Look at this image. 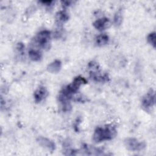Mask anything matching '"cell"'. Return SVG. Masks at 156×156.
Masks as SVG:
<instances>
[{
  "label": "cell",
  "instance_id": "cell-10",
  "mask_svg": "<svg viewBox=\"0 0 156 156\" xmlns=\"http://www.w3.org/2000/svg\"><path fill=\"white\" fill-rule=\"evenodd\" d=\"M68 19H69V15L64 10H61L58 12L55 16L56 22L59 25H61L63 23L66 22L68 20Z\"/></svg>",
  "mask_w": 156,
  "mask_h": 156
},
{
  "label": "cell",
  "instance_id": "cell-14",
  "mask_svg": "<svg viewBox=\"0 0 156 156\" xmlns=\"http://www.w3.org/2000/svg\"><path fill=\"white\" fill-rule=\"evenodd\" d=\"M155 38H156V36H155V32H151L150 33L147 37V42L151 45L152 46V47L154 48H155Z\"/></svg>",
  "mask_w": 156,
  "mask_h": 156
},
{
  "label": "cell",
  "instance_id": "cell-9",
  "mask_svg": "<svg viewBox=\"0 0 156 156\" xmlns=\"http://www.w3.org/2000/svg\"><path fill=\"white\" fill-rule=\"evenodd\" d=\"M62 68V62L60 60H55L47 66V70L51 73H57Z\"/></svg>",
  "mask_w": 156,
  "mask_h": 156
},
{
  "label": "cell",
  "instance_id": "cell-2",
  "mask_svg": "<svg viewBox=\"0 0 156 156\" xmlns=\"http://www.w3.org/2000/svg\"><path fill=\"white\" fill-rule=\"evenodd\" d=\"M51 32L48 30L39 32L35 37V41L39 47L43 49H49L51 45Z\"/></svg>",
  "mask_w": 156,
  "mask_h": 156
},
{
  "label": "cell",
  "instance_id": "cell-6",
  "mask_svg": "<svg viewBox=\"0 0 156 156\" xmlns=\"http://www.w3.org/2000/svg\"><path fill=\"white\" fill-rule=\"evenodd\" d=\"M37 141L41 147L48 149L51 152H52L55 149L56 147L54 142L46 137L39 136L37 138Z\"/></svg>",
  "mask_w": 156,
  "mask_h": 156
},
{
  "label": "cell",
  "instance_id": "cell-4",
  "mask_svg": "<svg viewBox=\"0 0 156 156\" xmlns=\"http://www.w3.org/2000/svg\"><path fill=\"white\" fill-rule=\"evenodd\" d=\"M155 92L152 89H151L143 98L141 104L143 108L145 110H149L155 104Z\"/></svg>",
  "mask_w": 156,
  "mask_h": 156
},
{
  "label": "cell",
  "instance_id": "cell-16",
  "mask_svg": "<svg viewBox=\"0 0 156 156\" xmlns=\"http://www.w3.org/2000/svg\"><path fill=\"white\" fill-rule=\"evenodd\" d=\"M41 3H43V4H44L45 5H46V6H48V7H49V6H51V5H51V4L53 2V1H41Z\"/></svg>",
  "mask_w": 156,
  "mask_h": 156
},
{
  "label": "cell",
  "instance_id": "cell-15",
  "mask_svg": "<svg viewBox=\"0 0 156 156\" xmlns=\"http://www.w3.org/2000/svg\"><path fill=\"white\" fill-rule=\"evenodd\" d=\"M18 52L20 53H21V54H24V46L22 43H19L17 44V47H16Z\"/></svg>",
  "mask_w": 156,
  "mask_h": 156
},
{
  "label": "cell",
  "instance_id": "cell-7",
  "mask_svg": "<svg viewBox=\"0 0 156 156\" xmlns=\"http://www.w3.org/2000/svg\"><path fill=\"white\" fill-rule=\"evenodd\" d=\"M48 95V91L47 89L41 86L39 87L34 93V97L35 102L39 103L43 101Z\"/></svg>",
  "mask_w": 156,
  "mask_h": 156
},
{
  "label": "cell",
  "instance_id": "cell-5",
  "mask_svg": "<svg viewBox=\"0 0 156 156\" xmlns=\"http://www.w3.org/2000/svg\"><path fill=\"white\" fill-rule=\"evenodd\" d=\"M90 77L98 82H106L109 80L108 74L106 73L101 74L99 69L90 71Z\"/></svg>",
  "mask_w": 156,
  "mask_h": 156
},
{
  "label": "cell",
  "instance_id": "cell-1",
  "mask_svg": "<svg viewBox=\"0 0 156 156\" xmlns=\"http://www.w3.org/2000/svg\"><path fill=\"white\" fill-rule=\"evenodd\" d=\"M115 127L112 125L97 127L93 135V140L95 143H100L113 139L116 135Z\"/></svg>",
  "mask_w": 156,
  "mask_h": 156
},
{
  "label": "cell",
  "instance_id": "cell-11",
  "mask_svg": "<svg viewBox=\"0 0 156 156\" xmlns=\"http://www.w3.org/2000/svg\"><path fill=\"white\" fill-rule=\"evenodd\" d=\"M109 37L105 34L98 35L96 38V44L98 46H103L108 43Z\"/></svg>",
  "mask_w": 156,
  "mask_h": 156
},
{
  "label": "cell",
  "instance_id": "cell-8",
  "mask_svg": "<svg viewBox=\"0 0 156 156\" xmlns=\"http://www.w3.org/2000/svg\"><path fill=\"white\" fill-rule=\"evenodd\" d=\"M110 25V21L107 18H101L93 23V26L98 30H103L107 29Z\"/></svg>",
  "mask_w": 156,
  "mask_h": 156
},
{
  "label": "cell",
  "instance_id": "cell-12",
  "mask_svg": "<svg viewBox=\"0 0 156 156\" xmlns=\"http://www.w3.org/2000/svg\"><path fill=\"white\" fill-rule=\"evenodd\" d=\"M28 54H29V57L30 58V60H32V61H34V62H38L40 60H41V59L42 58L41 53L37 49H30L29 51Z\"/></svg>",
  "mask_w": 156,
  "mask_h": 156
},
{
  "label": "cell",
  "instance_id": "cell-13",
  "mask_svg": "<svg viewBox=\"0 0 156 156\" xmlns=\"http://www.w3.org/2000/svg\"><path fill=\"white\" fill-rule=\"evenodd\" d=\"M122 21V12L121 9L118 10L114 16V23L115 26H119L121 24Z\"/></svg>",
  "mask_w": 156,
  "mask_h": 156
},
{
  "label": "cell",
  "instance_id": "cell-3",
  "mask_svg": "<svg viewBox=\"0 0 156 156\" xmlns=\"http://www.w3.org/2000/svg\"><path fill=\"white\" fill-rule=\"evenodd\" d=\"M126 148L131 151H140L143 150L146 144L143 141H140L135 138H127L124 141Z\"/></svg>",
  "mask_w": 156,
  "mask_h": 156
}]
</instances>
